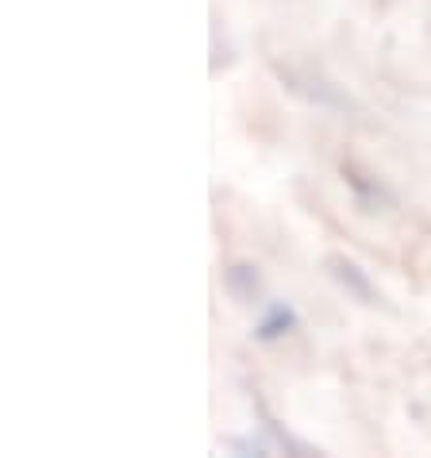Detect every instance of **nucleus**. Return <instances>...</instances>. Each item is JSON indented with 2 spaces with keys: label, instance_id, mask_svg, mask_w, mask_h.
Masks as SVG:
<instances>
[{
  "label": "nucleus",
  "instance_id": "nucleus-4",
  "mask_svg": "<svg viewBox=\"0 0 431 458\" xmlns=\"http://www.w3.org/2000/svg\"><path fill=\"white\" fill-rule=\"evenodd\" d=\"M220 282H224V293H227V297H232L235 304H255V301L262 297V274H258L255 262H243V259L232 262V266L224 270Z\"/></svg>",
  "mask_w": 431,
  "mask_h": 458
},
{
  "label": "nucleus",
  "instance_id": "nucleus-2",
  "mask_svg": "<svg viewBox=\"0 0 431 458\" xmlns=\"http://www.w3.org/2000/svg\"><path fill=\"white\" fill-rule=\"evenodd\" d=\"M324 270H327V277H332V282L343 289L351 301L366 304V309H382V304H385L382 289L374 285V277L366 274L354 259H347V254H327V259H324Z\"/></svg>",
  "mask_w": 431,
  "mask_h": 458
},
{
  "label": "nucleus",
  "instance_id": "nucleus-1",
  "mask_svg": "<svg viewBox=\"0 0 431 458\" xmlns=\"http://www.w3.org/2000/svg\"><path fill=\"white\" fill-rule=\"evenodd\" d=\"M270 70L277 73V81H282L289 93L304 100V105H316L324 112H339V116L359 112V105H354V97L347 93V89L339 81H332L327 73H320V70L293 66V62H270Z\"/></svg>",
  "mask_w": 431,
  "mask_h": 458
},
{
  "label": "nucleus",
  "instance_id": "nucleus-5",
  "mask_svg": "<svg viewBox=\"0 0 431 458\" xmlns=\"http://www.w3.org/2000/svg\"><path fill=\"white\" fill-rule=\"evenodd\" d=\"M297 312H293V304H285V301H270L266 304V312L258 316V324H255V339L258 343H277V339H285L289 332H297Z\"/></svg>",
  "mask_w": 431,
  "mask_h": 458
},
{
  "label": "nucleus",
  "instance_id": "nucleus-3",
  "mask_svg": "<svg viewBox=\"0 0 431 458\" xmlns=\"http://www.w3.org/2000/svg\"><path fill=\"white\" fill-rule=\"evenodd\" d=\"M339 174H343V185L351 189L354 205H359L362 212L377 216V212H389L393 205H397L393 189H389L377 174H370L366 166H359V162H343V166H339Z\"/></svg>",
  "mask_w": 431,
  "mask_h": 458
}]
</instances>
